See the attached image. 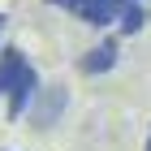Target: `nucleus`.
<instances>
[{
    "label": "nucleus",
    "mask_w": 151,
    "mask_h": 151,
    "mask_svg": "<svg viewBox=\"0 0 151 151\" xmlns=\"http://www.w3.org/2000/svg\"><path fill=\"white\" fill-rule=\"evenodd\" d=\"M47 4H52V9H65L69 17H78L82 26L108 30V26H116L121 9H125V4H134V0H47Z\"/></svg>",
    "instance_id": "1"
},
{
    "label": "nucleus",
    "mask_w": 151,
    "mask_h": 151,
    "mask_svg": "<svg viewBox=\"0 0 151 151\" xmlns=\"http://www.w3.org/2000/svg\"><path fill=\"white\" fill-rule=\"evenodd\" d=\"M65 104H69V91L60 86V82H52V86H39L35 104L26 108V121L35 129H52L60 121V112H65Z\"/></svg>",
    "instance_id": "2"
},
{
    "label": "nucleus",
    "mask_w": 151,
    "mask_h": 151,
    "mask_svg": "<svg viewBox=\"0 0 151 151\" xmlns=\"http://www.w3.org/2000/svg\"><path fill=\"white\" fill-rule=\"evenodd\" d=\"M35 95H39V69L26 60L22 69H17V78H13V86H9V95H4V112L17 121V116H26V108L35 104Z\"/></svg>",
    "instance_id": "3"
},
{
    "label": "nucleus",
    "mask_w": 151,
    "mask_h": 151,
    "mask_svg": "<svg viewBox=\"0 0 151 151\" xmlns=\"http://www.w3.org/2000/svg\"><path fill=\"white\" fill-rule=\"evenodd\" d=\"M116 60H121V39H116V35H104L95 47H86V52H82L78 69L86 73V78H99V73L116 69Z\"/></svg>",
    "instance_id": "4"
},
{
    "label": "nucleus",
    "mask_w": 151,
    "mask_h": 151,
    "mask_svg": "<svg viewBox=\"0 0 151 151\" xmlns=\"http://www.w3.org/2000/svg\"><path fill=\"white\" fill-rule=\"evenodd\" d=\"M22 65H26V52H22V47H4V52H0V99L9 95V86H13V78H17Z\"/></svg>",
    "instance_id": "5"
},
{
    "label": "nucleus",
    "mask_w": 151,
    "mask_h": 151,
    "mask_svg": "<svg viewBox=\"0 0 151 151\" xmlns=\"http://www.w3.org/2000/svg\"><path fill=\"white\" fill-rule=\"evenodd\" d=\"M147 22H151L147 4H138V0H134V4H125V9H121V17H116V35H138Z\"/></svg>",
    "instance_id": "6"
},
{
    "label": "nucleus",
    "mask_w": 151,
    "mask_h": 151,
    "mask_svg": "<svg viewBox=\"0 0 151 151\" xmlns=\"http://www.w3.org/2000/svg\"><path fill=\"white\" fill-rule=\"evenodd\" d=\"M4 30H9V13H0V47H4Z\"/></svg>",
    "instance_id": "7"
},
{
    "label": "nucleus",
    "mask_w": 151,
    "mask_h": 151,
    "mask_svg": "<svg viewBox=\"0 0 151 151\" xmlns=\"http://www.w3.org/2000/svg\"><path fill=\"white\" fill-rule=\"evenodd\" d=\"M142 151H151V129H147V147H142Z\"/></svg>",
    "instance_id": "8"
},
{
    "label": "nucleus",
    "mask_w": 151,
    "mask_h": 151,
    "mask_svg": "<svg viewBox=\"0 0 151 151\" xmlns=\"http://www.w3.org/2000/svg\"><path fill=\"white\" fill-rule=\"evenodd\" d=\"M138 4H142V0H138Z\"/></svg>",
    "instance_id": "9"
}]
</instances>
